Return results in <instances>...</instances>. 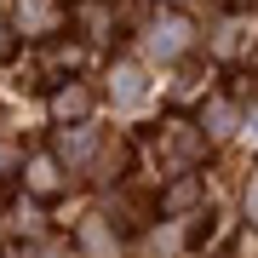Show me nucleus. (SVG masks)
Masks as SVG:
<instances>
[{"instance_id":"1","label":"nucleus","mask_w":258,"mask_h":258,"mask_svg":"<svg viewBox=\"0 0 258 258\" xmlns=\"http://www.w3.org/2000/svg\"><path fill=\"white\" fill-rule=\"evenodd\" d=\"M29 172H35V189H40V195H52V189H57V178H52V166H46V161H35Z\"/></svg>"},{"instance_id":"2","label":"nucleus","mask_w":258,"mask_h":258,"mask_svg":"<svg viewBox=\"0 0 258 258\" xmlns=\"http://www.w3.org/2000/svg\"><path fill=\"white\" fill-rule=\"evenodd\" d=\"M86 109V92H63L57 98V115H81Z\"/></svg>"},{"instance_id":"3","label":"nucleus","mask_w":258,"mask_h":258,"mask_svg":"<svg viewBox=\"0 0 258 258\" xmlns=\"http://www.w3.org/2000/svg\"><path fill=\"white\" fill-rule=\"evenodd\" d=\"M247 207H252V212H258V178H252V189H247Z\"/></svg>"}]
</instances>
